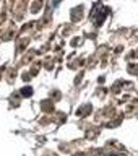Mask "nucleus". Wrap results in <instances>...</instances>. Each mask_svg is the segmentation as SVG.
Segmentation results:
<instances>
[{"instance_id": "1", "label": "nucleus", "mask_w": 138, "mask_h": 156, "mask_svg": "<svg viewBox=\"0 0 138 156\" xmlns=\"http://www.w3.org/2000/svg\"><path fill=\"white\" fill-rule=\"evenodd\" d=\"M90 111H91V107H90V106H86L85 109H80V111H78V114H80V115H85V114H88Z\"/></svg>"}]
</instances>
